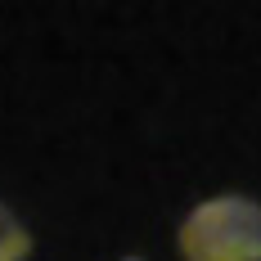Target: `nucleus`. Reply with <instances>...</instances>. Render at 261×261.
Wrapping results in <instances>:
<instances>
[{
  "label": "nucleus",
  "instance_id": "1",
  "mask_svg": "<svg viewBox=\"0 0 261 261\" xmlns=\"http://www.w3.org/2000/svg\"><path fill=\"white\" fill-rule=\"evenodd\" d=\"M185 261H261V203L216 194L180 221Z\"/></svg>",
  "mask_w": 261,
  "mask_h": 261
},
{
  "label": "nucleus",
  "instance_id": "2",
  "mask_svg": "<svg viewBox=\"0 0 261 261\" xmlns=\"http://www.w3.org/2000/svg\"><path fill=\"white\" fill-rule=\"evenodd\" d=\"M32 252V234L23 230V221L0 203V261H23Z\"/></svg>",
  "mask_w": 261,
  "mask_h": 261
},
{
  "label": "nucleus",
  "instance_id": "3",
  "mask_svg": "<svg viewBox=\"0 0 261 261\" xmlns=\"http://www.w3.org/2000/svg\"><path fill=\"white\" fill-rule=\"evenodd\" d=\"M126 261H140V257H126Z\"/></svg>",
  "mask_w": 261,
  "mask_h": 261
}]
</instances>
